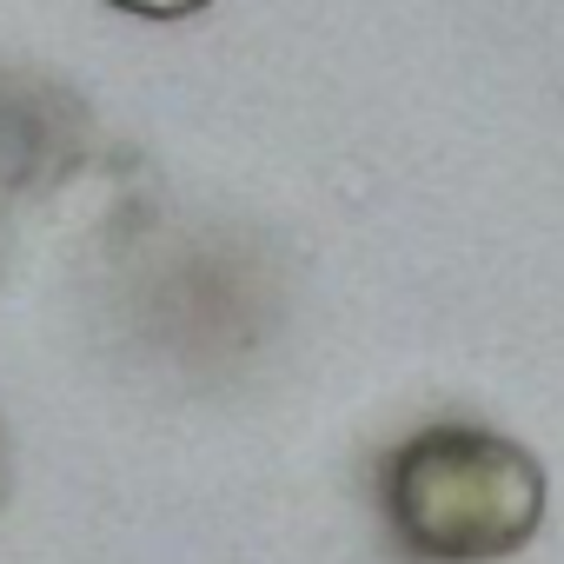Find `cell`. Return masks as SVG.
<instances>
[{
  "instance_id": "1",
  "label": "cell",
  "mask_w": 564,
  "mask_h": 564,
  "mask_svg": "<svg viewBox=\"0 0 564 564\" xmlns=\"http://www.w3.org/2000/svg\"><path fill=\"white\" fill-rule=\"evenodd\" d=\"M386 511L419 557L491 564L538 538L544 465L485 425H432L386 465Z\"/></svg>"
},
{
  "instance_id": "2",
  "label": "cell",
  "mask_w": 564,
  "mask_h": 564,
  "mask_svg": "<svg viewBox=\"0 0 564 564\" xmlns=\"http://www.w3.org/2000/svg\"><path fill=\"white\" fill-rule=\"evenodd\" d=\"M107 8H120V14H133V21H186V14L213 8V0H107Z\"/></svg>"
},
{
  "instance_id": "3",
  "label": "cell",
  "mask_w": 564,
  "mask_h": 564,
  "mask_svg": "<svg viewBox=\"0 0 564 564\" xmlns=\"http://www.w3.org/2000/svg\"><path fill=\"white\" fill-rule=\"evenodd\" d=\"M0 491H8V438H0Z\"/></svg>"
}]
</instances>
